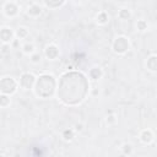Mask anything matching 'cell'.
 <instances>
[{
    "instance_id": "4316f807",
    "label": "cell",
    "mask_w": 157,
    "mask_h": 157,
    "mask_svg": "<svg viewBox=\"0 0 157 157\" xmlns=\"http://www.w3.org/2000/svg\"><path fill=\"white\" fill-rule=\"evenodd\" d=\"M71 1H72V2H80L81 0H71Z\"/></svg>"
},
{
    "instance_id": "8992f818",
    "label": "cell",
    "mask_w": 157,
    "mask_h": 157,
    "mask_svg": "<svg viewBox=\"0 0 157 157\" xmlns=\"http://www.w3.org/2000/svg\"><path fill=\"white\" fill-rule=\"evenodd\" d=\"M18 10H20V7H18L17 2H16V1H12V0L6 1V2L2 5V12H4V15H5L6 17H9V18L16 17V16L18 15Z\"/></svg>"
},
{
    "instance_id": "30bf717a",
    "label": "cell",
    "mask_w": 157,
    "mask_h": 157,
    "mask_svg": "<svg viewBox=\"0 0 157 157\" xmlns=\"http://www.w3.org/2000/svg\"><path fill=\"white\" fill-rule=\"evenodd\" d=\"M103 70H102V67H99V66H93V67H91L90 70H88V78H91L92 81H98V80H101L102 77H103Z\"/></svg>"
},
{
    "instance_id": "5bb4252c",
    "label": "cell",
    "mask_w": 157,
    "mask_h": 157,
    "mask_svg": "<svg viewBox=\"0 0 157 157\" xmlns=\"http://www.w3.org/2000/svg\"><path fill=\"white\" fill-rule=\"evenodd\" d=\"M94 20H96V23H97V25L104 26V25H107V23L109 22V15H108L105 11H99V12L96 15Z\"/></svg>"
},
{
    "instance_id": "83f0119b",
    "label": "cell",
    "mask_w": 157,
    "mask_h": 157,
    "mask_svg": "<svg viewBox=\"0 0 157 157\" xmlns=\"http://www.w3.org/2000/svg\"><path fill=\"white\" fill-rule=\"evenodd\" d=\"M12 1H17V0H12Z\"/></svg>"
},
{
    "instance_id": "484cf974",
    "label": "cell",
    "mask_w": 157,
    "mask_h": 157,
    "mask_svg": "<svg viewBox=\"0 0 157 157\" xmlns=\"http://www.w3.org/2000/svg\"><path fill=\"white\" fill-rule=\"evenodd\" d=\"M90 93H91L92 96H97V94L99 93V91H98V88H93V90H90Z\"/></svg>"
},
{
    "instance_id": "9a60e30c",
    "label": "cell",
    "mask_w": 157,
    "mask_h": 157,
    "mask_svg": "<svg viewBox=\"0 0 157 157\" xmlns=\"http://www.w3.org/2000/svg\"><path fill=\"white\" fill-rule=\"evenodd\" d=\"M28 36H29V31L26 27H18L15 31V37L17 39H26Z\"/></svg>"
},
{
    "instance_id": "e0dca14e",
    "label": "cell",
    "mask_w": 157,
    "mask_h": 157,
    "mask_svg": "<svg viewBox=\"0 0 157 157\" xmlns=\"http://www.w3.org/2000/svg\"><path fill=\"white\" fill-rule=\"evenodd\" d=\"M21 50H22V53H23V54H26V55H31L33 52H36V45H34L33 43L27 42V43L22 44Z\"/></svg>"
},
{
    "instance_id": "603a6c76",
    "label": "cell",
    "mask_w": 157,
    "mask_h": 157,
    "mask_svg": "<svg viewBox=\"0 0 157 157\" xmlns=\"http://www.w3.org/2000/svg\"><path fill=\"white\" fill-rule=\"evenodd\" d=\"M105 121H107V124L108 125H114L115 123H117V118H115V115H108L107 118H105Z\"/></svg>"
},
{
    "instance_id": "7c38bea8",
    "label": "cell",
    "mask_w": 157,
    "mask_h": 157,
    "mask_svg": "<svg viewBox=\"0 0 157 157\" xmlns=\"http://www.w3.org/2000/svg\"><path fill=\"white\" fill-rule=\"evenodd\" d=\"M44 6L48 7L49 10H56L59 7H61L66 0H42Z\"/></svg>"
},
{
    "instance_id": "7a4b0ae2",
    "label": "cell",
    "mask_w": 157,
    "mask_h": 157,
    "mask_svg": "<svg viewBox=\"0 0 157 157\" xmlns=\"http://www.w3.org/2000/svg\"><path fill=\"white\" fill-rule=\"evenodd\" d=\"M56 78L52 74H42L38 77H36L33 92L38 98H52L56 91Z\"/></svg>"
},
{
    "instance_id": "6da1fadb",
    "label": "cell",
    "mask_w": 157,
    "mask_h": 157,
    "mask_svg": "<svg viewBox=\"0 0 157 157\" xmlns=\"http://www.w3.org/2000/svg\"><path fill=\"white\" fill-rule=\"evenodd\" d=\"M55 94L58 99L69 107L81 104L90 94V82L85 74L80 71H66L56 82Z\"/></svg>"
},
{
    "instance_id": "9c48e42d",
    "label": "cell",
    "mask_w": 157,
    "mask_h": 157,
    "mask_svg": "<svg viewBox=\"0 0 157 157\" xmlns=\"http://www.w3.org/2000/svg\"><path fill=\"white\" fill-rule=\"evenodd\" d=\"M139 139H140V141L142 144L150 145L155 140V134H153V131L151 129H144V130H141V132L139 135Z\"/></svg>"
},
{
    "instance_id": "52a82bcc",
    "label": "cell",
    "mask_w": 157,
    "mask_h": 157,
    "mask_svg": "<svg viewBox=\"0 0 157 157\" xmlns=\"http://www.w3.org/2000/svg\"><path fill=\"white\" fill-rule=\"evenodd\" d=\"M13 39H15V32L10 27L4 26V27L0 28V42L1 43L10 44Z\"/></svg>"
},
{
    "instance_id": "d4e9b609",
    "label": "cell",
    "mask_w": 157,
    "mask_h": 157,
    "mask_svg": "<svg viewBox=\"0 0 157 157\" xmlns=\"http://www.w3.org/2000/svg\"><path fill=\"white\" fill-rule=\"evenodd\" d=\"M82 129H83V125L82 124H76L75 125V132H78V131H82Z\"/></svg>"
},
{
    "instance_id": "2e32d148",
    "label": "cell",
    "mask_w": 157,
    "mask_h": 157,
    "mask_svg": "<svg viewBox=\"0 0 157 157\" xmlns=\"http://www.w3.org/2000/svg\"><path fill=\"white\" fill-rule=\"evenodd\" d=\"M61 137H63V140H65V141H72L74 137H75V130L71 129V128L64 129L63 132H61Z\"/></svg>"
},
{
    "instance_id": "277c9868",
    "label": "cell",
    "mask_w": 157,
    "mask_h": 157,
    "mask_svg": "<svg viewBox=\"0 0 157 157\" xmlns=\"http://www.w3.org/2000/svg\"><path fill=\"white\" fill-rule=\"evenodd\" d=\"M18 88L17 81L11 76H4L0 78V93L12 96Z\"/></svg>"
},
{
    "instance_id": "5b68a950",
    "label": "cell",
    "mask_w": 157,
    "mask_h": 157,
    "mask_svg": "<svg viewBox=\"0 0 157 157\" xmlns=\"http://www.w3.org/2000/svg\"><path fill=\"white\" fill-rule=\"evenodd\" d=\"M34 82H36V76L32 72H23V74H21L20 78L17 80L18 87L25 90V91L33 90Z\"/></svg>"
},
{
    "instance_id": "ffe728a7",
    "label": "cell",
    "mask_w": 157,
    "mask_h": 157,
    "mask_svg": "<svg viewBox=\"0 0 157 157\" xmlns=\"http://www.w3.org/2000/svg\"><path fill=\"white\" fill-rule=\"evenodd\" d=\"M118 17L120 20H123V21H126V20H129L131 17V11L129 9H126V7H123V9H120L118 11Z\"/></svg>"
},
{
    "instance_id": "4fadbf2b",
    "label": "cell",
    "mask_w": 157,
    "mask_h": 157,
    "mask_svg": "<svg viewBox=\"0 0 157 157\" xmlns=\"http://www.w3.org/2000/svg\"><path fill=\"white\" fill-rule=\"evenodd\" d=\"M146 69L151 72H156L157 71V55L152 54L147 58L146 60Z\"/></svg>"
},
{
    "instance_id": "ac0fdd59",
    "label": "cell",
    "mask_w": 157,
    "mask_h": 157,
    "mask_svg": "<svg viewBox=\"0 0 157 157\" xmlns=\"http://www.w3.org/2000/svg\"><path fill=\"white\" fill-rule=\"evenodd\" d=\"M135 27H136V31L137 32H146L147 29H148V23H147V21L146 20H137L136 21V25H135Z\"/></svg>"
},
{
    "instance_id": "cb8c5ba5",
    "label": "cell",
    "mask_w": 157,
    "mask_h": 157,
    "mask_svg": "<svg viewBox=\"0 0 157 157\" xmlns=\"http://www.w3.org/2000/svg\"><path fill=\"white\" fill-rule=\"evenodd\" d=\"M10 48H11V44H4V43H2V45H1V48H0V53L7 54V53H10Z\"/></svg>"
},
{
    "instance_id": "8fae6325",
    "label": "cell",
    "mask_w": 157,
    "mask_h": 157,
    "mask_svg": "<svg viewBox=\"0 0 157 157\" xmlns=\"http://www.w3.org/2000/svg\"><path fill=\"white\" fill-rule=\"evenodd\" d=\"M27 15L29 17H34V18L36 17H39L42 15V6L39 4H36V2L31 4L28 6V9H27Z\"/></svg>"
},
{
    "instance_id": "ba28073f",
    "label": "cell",
    "mask_w": 157,
    "mask_h": 157,
    "mask_svg": "<svg viewBox=\"0 0 157 157\" xmlns=\"http://www.w3.org/2000/svg\"><path fill=\"white\" fill-rule=\"evenodd\" d=\"M44 56L48 59V60H56L59 56H60V50H59V48L55 45V44H53V43H50V44H48L47 47H45V49H44Z\"/></svg>"
},
{
    "instance_id": "7402d4cb",
    "label": "cell",
    "mask_w": 157,
    "mask_h": 157,
    "mask_svg": "<svg viewBox=\"0 0 157 157\" xmlns=\"http://www.w3.org/2000/svg\"><path fill=\"white\" fill-rule=\"evenodd\" d=\"M29 56V61L32 63V64H39L40 63V60H42V55H40V53H38L37 50L36 52H33L31 55H28Z\"/></svg>"
},
{
    "instance_id": "3957f363",
    "label": "cell",
    "mask_w": 157,
    "mask_h": 157,
    "mask_svg": "<svg viewBox=\"0 0 157 157\" xmlns=\"http://www.w3.org/2000/svg\"><path fill=\"white\" fill-rule=\"evenodd\" d=\"M131 48V43L128 37L125 36H118L112 42V50L117 55H125Z\"/></svg>"
},
{
    "instance_id": "44dd1931",
    "label": "cell",
    "mask_w": 157,
    "mask_h": 157,
    "mask_svg": "<svg viewBox=\"0 0 157 157\" xmlns=\"http://www.w3.org/2000/svg\"><path fill=\"white\" fill-rule=\"evenodd\" d=\"M120 148H121L123 155H125V156H131V155L134 153V147H132V145L129 144V142L123 144V146H121Z\"/></svg>"
},
{
    "instance_id": "d6986e66",
    "label": "cell",
    "mask_w": 157,
    "mask_h": 157,
    "mask_svg": "<svg viewBox=\"0 0 157 157\" xmlns=\"http://www.w3.org/2000/svg\"><path fill=\"white\" fill-rule=\"evenodd\" d=\"M11 96L5 94V93H0V108H7L11 104Z\"/></svg>"
}]
</instances>
